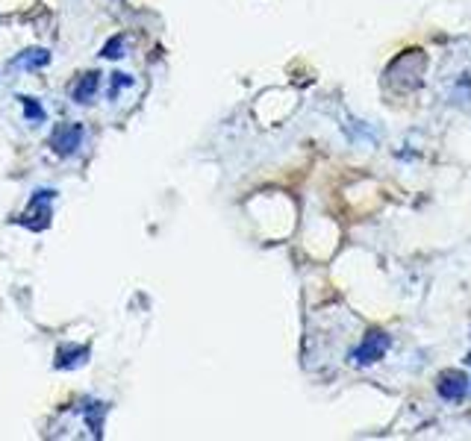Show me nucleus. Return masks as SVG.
Here are the masks:
<instances>
[{
	"label": "nucleus",
	"mask_w": 471,
	"mask_h": 441,
	"mask_svg": "<svg viewBox=\"0 0 471 441\" xmlns=\"http://www.w3.org/2000/svg\"><path fill=\"white\" fill-rule=\"evenodd\" d=\"M389 345H392V341H389V336H386V333H380V329H374V333H368L363 345H359V347L354 350V365H359V368L374 365V362H380L383 356H386Z\"/></svg>",
	"instance_id": "obj_1"
},
{
	"label": "nucleus",
	"mask_w": 471,
	"mask_h": 441,
	"mask_svg": "<svg viewBox=\"0 0 471 441\" xmlns=\"http://www.w3.org/2000/svg\"><path fill=\"white\" fill-rule=\"evenodd\" d=\"M83 141V127L80 124H59L50 132V147L59 153V156H71V153L80 147Z\"/></svg>",
	"instance_id": "obj_2"
},
{
	"label": "nucleus",
	"mask_w": 471,
	"mask_h": 441,
	"mask_svg": "<svg viewBox=\"0 0 471 441\" xmlns=\"http://www.w3.org/2000/svg\"><path fill=\"white\" fill-rule=\"evenodd\" d=\"M436 391H439V397H445V400H463V397L468 394V377L463 371H442L439 380H436Z\"/></svg>",
	"instance_id": "obj_3"
},
{
	"label": "nucleus",
	"mask_w": 471,
	"mask_h": 441,
	"mask_svg": "<svg viewBox=\"0 0 471 441\" xmlns=\"http://www.w3.org/2000/svg\"><path fill=\"white\" fill-rule=\"evenodd\" d=\"M97 85H101V76H97V74H86L83 80L74 85L71 97H74L77 103H89V97L94 94V88H97Z\"/></svg>",
	"instance_id": "obj_4"
},
{
	"label": "nucleus",
	"mask_w": 471,
	"mask_h": 441,
	"mask_svg": "<svg viewBox=\"0 0 471 441\" xmlns=\"http://www.w3.org/2000/svg\"><path fill=\"white\" fill-rule=\"evenodd\" d=\"M48 62H50V53L48 50H27L24 57L18 59L21 68H41V65H48Z\"/></svg>",
	"instance_id": "obj_5"
},
{
	"label": "nucleus",
	"mask_w": 471,
	"mask_h": 441,
	"mask_svg": "<svg viewBox=\"0 0 471 441\" xmlns=\"http://www.w3.org/2000/svg\"><path fill=\"white\" fill-rule=\"evenodd\" d=\"M121 48H124V39H121V36H115V39H112V41H109L106 48H103V57H109V59H118V57H121Z\"/></svg>",
	"instance_id": "obj_6"
},
{
	"label": "nucleus",
	"mask_w": 471,
	"mask_h": 441,
	"mask_svg": "<svg viewBox=\"0 0 471 441\" xmlns=\"http://www.w3.org/2000/svg\"><path fill=\"white\" fill-rule=\"evenodd\" d=\"M24 109H27V118H32V121H41V118H45L41 106L36 103V97H24Z\"/></svg>",
	"instance_id": "obj_7"
},
{
	"label": "nucleus",
	"mask_w": 471,
	"mask_h": 441,
	"mask_svg": "<svg viewBox=\"0 0 471 441\" xmlns=\"http://www.w3.org/2000/svg\"><path fill=\"white\" fill-rule=\"evenodd\" d=\"M127 83H130V76H127V74H115V85H112V92H109V94L115 97V94H118V88L127 85Z\"/></svg>",
	"instance_id": "obj_8"
},
{
	"label": "nucleus",
	"mask_w": 471,
	"mask_h": 441,
	"mask_svg": "<svg viewBox=\"0 0 471 441\" xmlns=\"http://www.w3.org/2000/svg\"><path fill=\"white\" fill-rule=\"evenodd\" d=\"M468 362H471V356H468Z\"/></svg>",
	"instance_id": "obj_9"
}]
</instances>
